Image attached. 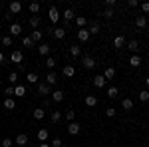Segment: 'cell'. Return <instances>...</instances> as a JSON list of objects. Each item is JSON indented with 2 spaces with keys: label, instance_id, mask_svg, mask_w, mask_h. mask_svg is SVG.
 <instances>
[{
  "label": "cell",
  "instance_id": "db71d44e",
  "mask_svg": "<svg viewBox=\"0 0 149 147\" xmlns=\"http://www.w3.org/2000/svg\"><path fill=\"white\" fill-rule=\"evenodd\" d=\"M145 86H147V88H149V76H147V78H145Z\"/></svg>",
  "mask_w": 149,
  "mask_h": 147
},
{
  "label": "cell",
  "instance_id": "d590c367",
  "mask_svg": "<svg viewBox=\"0 0 149 147\" xmlns=\"http://www.w3.org/2000/svg\"><path fill=\"white\" fill-rule=\"evenodd\" d=\"M137 98H139V102H149V91L147 90H141Z\"/></svg>",
  "mask_w": 149,
  "mask_h": 147
},
{
  "label": "cell",
  "instance_id": "6da1fadb",
  "mask_svg": "<svg viewBox=\"0 0 149 147\" xmlns=\"http://www.w3.org/2000/svg\"><path fill=\"white\" fill-rule=\"evenodd\" d=\"M38 93L40 95H52V86H48L46 82L38 84Z\"/></svg>",
  "mask_w": 149,
  "mask_h": 147
},
{
  "label": "cell",
  "instance_id": "74e56055",
  "mask_svg": "<svg viewBox=\"0 0 149 147\" xmlns=\"http://www.w3.org/2000/svg\"><path fill=\"white\" fill-rule=\"evenodd\" d=\"M70 54H72L74 58H78V56H80V46H76V44L70 46Z\"/></svg>",
  "mask_w": 149,
  "mask_h": 147
},
{
  "label": "cell",
  "instance_id": "7bdbcfd3",
  "mask_svg": "<svg viewBox=\"0 0 149 147\" xmlns=\"http://www.w3.org/2000/svg\"><path fill=\"white\" fill-rule=\"evenodd\" d=\"M2 46H12V36H4L2 38Z\"/></svg>",
  "mask_w": 149,
  "mask_h": 147
},
{
  "label": "cell",
  "instance_id": "ab89813d",
  "mask_svg": "<svg viewBox=\"0 0 149 147\" xmlns=\"http://www.w3.org/2000/svg\"><path fill=\"white\" fill-rule=\"evenodd\" d=\"M50 147H64V141H62L60 137H56V139H52V143H50Z\"/></svg>",
  "mask_w": 149,
  "mask_h": 147
},
{
  "label": "cell",
  "instance_id": "f907efd6",
  "mask_svg": "<svg viewBox=\"0 0 149 147\" xmlns=\"http://www.w3.org/2000/svg\"><path fill=\"white\" fill-rule=\"evenodd\" d=\"M105 6H107V8H113V6H115V0H105Z\"/></svg>",
  "mask_w": 149,
  "mask_h": 147
},
{
  "label": "cell",
  "instance_id": "484cf974",
  "mask_svg": "<svg viewBox=\"0 0 149 147\" xmlns=\"http://www.w3.org/2000/svg\"><path fill=\"white\" fill-rule=\"evenodd\" d=\"M14 95H18V98H22V95H26V88L24 86H14Z\"/></svg>",
  "mask_w": 149,
  "mask_h": 147
},
{
  "label": "cell",
  "instance_id": "277c9868",
  "mask_svg": "<svg viewBox=\"0 0 149 147\" xmlns=\"http://www.w3.org/2000/svg\"><path fill=\"white\" fill-rule=\"evenodd\" d=\"M32 117H34L36 121H42V119L46 117V109H44V107H36L34 111H32Z\"/></svg>",
  "mask_w": 149,
  "mask_h": 147
},
{
  "label": "cell",
  "instance_id": "f1b7e54d",
  "mask_svg": "<svg viewBox=\"0 0 149 147\" xmlns=\"http://www.w3.org/2000/svg\"><path fill=\"white\" fill-rule=\"evenodd\" d=\"M102 76H103L105 79H113V78H115V70H113V68H105V72H103Z\"/></svg>",
  "mask_w": 149,
  "mask_h": 147
},
{
  "label": "cell",
  "instance_id": "9a60e30c",
  "mask_svg": "<svg viewBox=\"0 0 149 147\" xmlns=\"http://www.w3.org/2000/svg\"><path fill=\"white\" fill-rule=\"evenodd\" d=\"M129 66H131V68H139V66H141V58H139L137 54H133V56L129 58Z\"/></svg>",
  "mask_w": 149,
  "mask_h": 147
},
{
  "label": "cell",
  "instance_id": "f35d334b",
  "mask_svg": "<svg viewBox=\"0 0 149 147\" xmlns=\"http://www.w3.org/2000/svg\"><path fill=\"white\" fill-rule=\"evenodd\" d=\"M66 119H68L70 123H72V121L76 119V111H74V109H68V111H66Z\"/></svg>",
  "mask_w": 149,
  "mask_h": 147
},
{
  "label": "cell",
  "instance_id": "d6a6232c",
  "mask_svg": "<svg viewBox=\"0 0 149 147\" xmlns=\"http://www.w3.org/2000/svg\"><path fill=\"white\" fill-rule=\"evenodd\" d=\"M74 18H76L74 10H72V8H66V10H64V20H74Z\"/></svg>",
  "mask_w": 149,
  "mask_h": 147
},
{
  "label": "cell",
  "instance_id": "603a6c76",
  "mask_svg": "<svg viewBox=\"0 0 149 147\" xmlns=\"http://www.w3.org/2000/svg\"><path fill=\"white\" fill-rule=\"evenodd\" d=\"M86 105L88 107H95L97 105V98L95 95H86Z\"/></svg>",
  "mask_w": 149,
  "mask_h": 147
},
{
  "label": "cell",
  "instance_id": "f5cc1de1",
  "mask_svg": "<svg viewBox=\"0 0 149 147\" xmlns=\"http://www.w3.org/2000/svg\"><path fill=\"white\" fill-rule=\"evenodd\" d=\"M2 62H4V54L0 52V64H2Z\"/></svg>",
  "mask_w": 149,
  "mask_h": 147
},
{
  "label": "cell",
  "instance_id": "bcb514c9",
  "mask_svg": "<svg viewBox=\"0 0 149 147\" xmlns=\"http://www.w3.org/2000/svg\"><path fill=\"white\" fill-rule=\"evenodd\" d=\"M4 93H6L8 98H12V95H14V86H8V88L4 90Z\"/></svg>",
  "mask_w": 149,
  "mask_h": 147
},
{
  "label": "cell",
  "instance_id": "52a82bcc",
  "mask_svg": "<svg viewBox=\"0 0 149 147\" xmlns=\"http://www.w3.org/2000/svg\"><path fill=\"white\" fill-rule=\"evenodd\" d=\"M80 123H78V121H72V123L68 125V133L70 135H78V133H80Z\"/></svg>",
  "mask_w": 149,
  "mask_h": 147
},
{
  "label": "cell",
  "instance_id": "ba28073f",
  "mask_svg": "<svg viewBox=\"0 0 149 147\" xmlns=\"http://www.w3.org/2000/svg\"><path fill=\"white\" fill-rule=\"evenodd\" d=\"M10 14H20V10H22V2H18V0H14V2H10Z\"/></svg>",
  "mask_w": 149,
  "mask_h": 147
},
{
  "label": "cell",
  "instance_id": "ac0fdd59",
  "mask_svg": "<svg viewBox=\"0 0 149 147\" xmlns=\"http://www.w3.org/2000/svg\"><path fill=\"white\" fill-rule=\"evenodd\" d=\"M88 32H90V36L97 34V32H100V24L97 22H88Z\"/></svg>",
  "mask_w": 149,
  "mask_h": 147
},
{
  "label": "cell",
  "instance_id": "836d02e7",
  "mask_svg": "<svg viewBox=\"0 0 149 147\" xmlns=\"http://www.w3.org/2000/svg\"><path fill=\"white\" fill-rule=\"evenodd\" d=\"M8 82H10V86H18V74L16 72L8 74Z\"/></svg>",
  "mask_w": 149,
  "mask_h": 147
},
{
  "label": "cell",
  "instance_id": "e0dca14e",
  "mask_svg": "<svg viewBox=\"0 0 149 147\" xmlns=\"http://www.w3.org/2000/svg\"><path fill=\"white\" fill-rule=\"evenodd\" d=\"M135 26H137L139 30H143V28L147 26V18H145V16H137V18H135Z\"/></svg>",
  "mask_w": 149,
  "mask_h": 147
},
{
  "label": "cell",
  "instance_id": "d4e9b609",
  "mask_svg": "<svg viewBox=\"0 0 149 147\" xmlns=\"http://www.w3.org/2000/svg\"><path fill=\"white\" fill-rule=\"evenodd\" d=\"M28 24H30V28H32V30H38V26H40V18H38V16H30Z\"/></svg>",
  "mask_w": 149,
  "mask_h": 147
},
{
  "label": "cell",
  "instance_id": "f6af8a7d",
  "mask_svg": "<svg viewBox=\"0 0 149 147\" xmlns=\"http://www.w3.org/2000/svg\"><path fill=\"white\" fill-rule=\"evenodd\" d=\"M115 113L117 111H115L113 107H107V109H105V115H107V117H115Z\"/></svg>",
  "mask_w": 149,
  "mask_h": 147
},
{
  "label": "cell",
  "instance_id": "2e32d148",
  "mask_svg": "<svg viewBox=\"0 0 149 147\" xmlns=\"http://www.w3.org/2000/svg\"><path fill=\"white\" fill-rule=\"evenodd\" d=\"M123 46H125V38H123V36H115L113 38V48L119 50V48H123Z\"/></svg>",
  "mask_w": 149,
  "mask_h": 147
},
{
  "label": "cell",
  "instance_id": "1f68e13d",
  "mask_svg": "<svg viewBox=\"0 0 149 147\" xmlns=\"http://www.w3.org/2000/svg\"><path fill=\"white\" fill-rule=\"evenodd\" d=\"M4 107H6V109H14V107H16L14 98H6V100H4Z\"/></svg>",
  "mask_w": 149,
  "mask_h": 147
},
{
  "label": "cell",
  "instance_id": "7402d4cb",
  "mask_svg": "<svg viewBox=\"0 0 149 147\" xmlns=\"http://www.w3.org/2000/svg\"><path fill=\"white\" fill-rule=\"evenodd\" d=\"M54 38L56 40H64L66 38V28H56L54 30Z\"/></svg>",
  "mask_w": 149,
  "mask_h": 147
},
{
  "label": "cell",
  "instance_id": "7c38bea8",
  "mask_svg": "<svg viewBox=\"0 0 149 147\" xmlns=\"http://www.w3.org/2000/svg\"><path fill=\"white\" fill-rule=\"evenodd\" d=\"M105 84H107V79L103 78V76H95L93 78V86L95 88H105Z\"/></svg>",
  "mask_w": 149,
  "mask_h": 147
},
{
  "label": "cell",
  "instance_id": "60d3db41",
  "mask_svg": "<svg viewBox=\"0 0 149 147\" xmlns=\"http://www.w3.org/2000/svg\"><path fill=\"white\" fill-rule=\"evenodd\" d=\"M50 117H52V121H54V123H58V121L62 119V113H60V111H52V115H50Z\"/></svg>",
  "mask_w": 149,
  "mask_h": 147
},
{
  "label": "cell",
  "instance_id": "681fc988",
  "mask_svg": "<svg viewBox=\"0 0 149 147\" xmlns=\"http://www.w3.org/2000/svg\"><path fill=\"white\" fill-rule=\"evenodd\" d=\"M127 6H129V8H137L139 2H137V0H129V2H127Z\"/></svg>",
  "mask_w": 149,
  "mask_h": 147
},
{
  "label": "cell",
  "instance_id": "4dcf8cb0",
  "mask_svg": "<svg viewBox=\"0 0 149 147\" xmlns=\"http://www.w3.org/2000/svg\"><path fill=\"white\" fill-rule=\"evenodd\" d=\"M117 93H119V90H117L115 86H109V88H107V98L113 100V98H117Z\"/></svg>",
  "mask_w": 149,
  "mask_h": 147
},
{
  "label": "cell",
  "instance_id": "ffe728a7",
  "mask_svg": "<svg viewBox=\"0 0 149 147\" xmlns=\"http://www.w3.org/2000/svg\"><path fill=\"white\" fill-rule=\"evenodd\" d=\"M62 74H64V76H66V78H72V76H74V74H76V68H74V66H64V70H62Z\"/></svg>",
  "mask_w": 149,
  "mask_h": 147
},
{
  "label": "cell",
  "instance_id": "7a4b0ae2",
  "mask_svg": "<svg viewBox=\"0 0 149 147\" xmlns=\"http://www.w3.org/2000/svg\"><path fill=\"white\" fill-rule=\"evenodd\" d=\"M22 60H24V56H22V52H20V50H14V52L10 54V62H12V64H18V66H20V64H22Z\"/></svg>",
  "mask_w": 149,
  "mask_h": 147
},
{
  "label": "cell",
  "instance_id": "d6986e66",
  "mask_svg": "<svg viewBox=\"0 0 149 147\" xmlns=\"http://www.w3.org/2000/svg\"><path fill=\"white\" fill-rule=\"evenodd\" d=\"M76 26H78V30L86 28V26H88V20H86V16H76Z\"/></svg>",
  "mask_w": 149,
  "mask_h": 147
},
{
  "label": "cell",
  "instance_id": "3957f363",
  "mask_svg": "<svg viewBox=\"0 0 149 147\" xmlns=\"http://www.w3.org/2000/svg\"><path fill=\"white\" fill-rule=\"evenodd\" d=\"M8 32H10L12 38H14V36H20V34H22V26H20L18 22H12L10 28H8Z\"/></svg>",
  "mask_w": 149,
  "mask_h": 147
},
{
  "label": "cell",
  "instance_id": "ee69618b",
  "mask_svg": "<svg viewBox=\"0 0 149 147\" xmlns=\"http://www.w3.org/2000/svg\"><path fill=\"white\" fill-rule=\"evenodd\" d=\"M54 66H56V60H54V58H48V60H46V68L52 70Z\"/></svg>",
  "mask_w": 149,
  "mask_h": 147
},
{
  "label": "cell",
  "instance_id": "44dd1931",
  "mask_svg": "<svg viewBox=\"0 0 149 147\" xmlns=\"http://www.w3.org/2000/svg\"><path fill=\"white\" fill-rule=\"evenodd\" d=\"M127 50L135 54V52L139 50V42H137V40H129V42H127Z\"/></svg>",
  "mask_w": 149,
  "mask_h": 147
},
{
  "label": "cell",
  "instance_id": "7dc6e473",
  "mask_svg": "<svg viewBox=\"0 0 149 147\" xmlns=\"http://www.w3.org/2000/svg\"><path fill=\"white\" fill-rule=\"evenodd\" d=\"M103 16H105V18H113V10H111V8H105V10H103Z\"/></svg>",
  "mask_w": 149,
  "mask_h": 147
},
{
  "label": "cell",
  "instance_id": "83f0119b",
  "mask_svg": "<svg viewBox=\"0 0 149 147\" xmlns=\"http://www.w3.org/2000/svg\"><path fill=\"white\" fill-rule=\"evenodd\" d=\"M30 38H32V42H34V44H36V42H42V38H44V34H42L40 30H34Z\"/></svg>",
  "mask_w": 149,
  "mask_h": 147
},
{
  "label": "cell",
  "instance_id": "816d5d0a",
  "mask_svg": "<svg viewBox=\"0 0 149 147\" xmlns=\"http://www.w3.org/2000/svg\"><path fill=\"white\" fill-rule=\"evenodd\" d=\"M38 147H50V143H40Z\"/></svg>",
  "mask_w": 149,
  "mask_h": 147
},
{
  "label": "cell",
  "instance_id": "8d00e7d4",
  "mask_svg": "<svg viewBox=\"0 0 149 147\" xmlns=\"http://www.w3.org/2000/svg\"><path fill=\"white\" fill-rule=\"evenodd\" d=\"M22 44H24V48H34V42H32V38H30V36L22 38Z\"/></svg>",
  "mask_w": 149,
  "mask_h": 147
},
{
  "label": "cell",
  "instance_id": "30bf717a",
  "mask_svg": "<svg viewBox=\"0 0 149 147\" xmlns=\"http://www.w3.org/2000/svg\"><path fill=\"white\" fill-rule=\"evenodd\" d=\"M78 40H80V42H88V40H90V32H88V28L78 30Z\"/></svg>",
  "mask_w": 149,
  "mask_h": 147
},
{
  "label": "cell",
  "instance_id": "5b68a950",
  "mask_svg": "<svg viewBox=\"0 0 149 147\" xmlns=\"http://www.w3.org/2000/svg\"><path fill=\"white\" fill-rule=\"evenodd\" d=\"M48 18H50V22H54V24H56L58 20H60V12H58L56 6H52V8L48 10Z\"/></svg>",
  "mask_w": 149,
  "mask_h": 147
},
{
  "label": "cell",
  "instance_id": "4316f807",
  "mask_svg": "<svg viewBox=\"0 0 149 147\" xmlns=\"http://www.w3.org/2000/svg\"><path fill=\"white\" fill-rule=\"evenodd\" d=\"M121 107H123V109H127V111H129V109H133V100H129V98L121 100Z\"/></svg>",
  "mask_w": 149,
  "mask_h": 147
},
{
  "label": "cell",
  "instance_id": "4fadbf2b",
  "mask_svg": "<svg viewBox=\"0 0 149 147\" xmlns=\"http://www.w3.org/2000/svg\"><path fill=\"white\" fill-rule=\"evenodd\" d=\"M26 82H28V84H38L40 78H38L36 72H28V74H26Z\"/></svg>",
  "mask_w": 149,
  "mask_h": 147
},
{
  "label": "cell",
  "instance_id": "c3c4849f",
  "mask_svg": "<svg viewBox=\"0 0 149 147\" xmlns=\"http://www.w3.org/2000/svg\"><path fill=\"white\" fill-rule=\"evenodd\" d=\"M139 6H141L143 14H149V2H143V4H139Z\"/></svg>",
  "mask_w": 149,
  "mask_h": 147
},
{
  "label": "cell",
  "instance_id": "8fae6325",
  "mask_svg": "<svg viewBox=\"0 0 149 147\" xmlns=\"http://www.w3.org/2000/svg\"><path fill=\"white\" fill-rule=\"evenodd\" d=\"M52 102H56V103L64 102V91L62 90H54L52 91Z\"/></svg>",
  "mask_w": 149,
  "mask_h": 147
},
{
  "label": "cell",
  "instance_id": "8992f818",
  "mask_svg": "<svg viewBox=\"0 0 149 147\" xmlns=\"http://www.w3.org/2000/svg\"><path fill=\"white\" fill-rule=\"evenodd\" d=\"M81 64H84V68H86V70H93V68H95V60H93L92 56H84Z\"/></svg>",
  "mask_w": 149,
  "mask_h": 147
},
{
  "label": "cell",
  "instance_id": "9c48e42d",
  "mask_svg": "<svg viewBox=\"0 0 149 147\" xmlns=\"http://www.w3.org/2000/svg\"><path fill=\"white\" fill-rule=\"evenodd\" d=\"M50 52H52V46L50 44H40L38 46V54H40V56H48Z\"/></svg>",
  "mask_w": 149,
  "mask_h": 147
},
{
  "label": "cell",
  "instance_id": "cb8c5ba5",
  "mask_svg": "<svg viewBox=\"0 0 149 147\" xmlns=\"http://www.w3.org/2000/svg\"><path fill=\"white\" fill-rule=\"evenodd\" d=\"M56 82H58V76L54 74V72H48V76H46V84H48V86H54Z\"/></svg>",
  "mask_w": 149,
  "mask_h": 147
},
{
  "label": "cell",
  "instance_id": "f546056e",
  "mask_svg": "<svg viewBox=\"0 0 149 147\" xmlns=\"http://www.w3.org/2000/svg\"><path fill=\"white\" fill-rule=\"evenodd\" d=\"M28 8H30V14L36 16V14L40 12V4H38V2H30V6H28Z\"/></svg>",
  "mask_w": 149,
  "mask_h": 147
},
{
  "label": "cell",
  "instance_id": "5bb4252c",
  "mask_svg": "<svg viewBox=\"0 0 149 147\" xmlns=\"http://www.w3.org/2000/svg\"><path fill=\"white\" fill-rule=\"evenodd\" d=\"M16 145H20V147H24L26 143H28V135L26 133H20V135H16V141H14Z\"/></svg>",
  "mask_w": 149,
  "mask_h": 147
},
{
  "label": "cell",
  "instance_id": "e575fe53",
  "mask_svg": "<svg viewBox=\"0 0 149 147\" xmlns=\"http://www.w3.org/2000/svg\"><path fill=\"white\" fill-rule=\"evenodd\" d=\"M38 139H40L42 143H46L48 141V129H40V131H38Z\"/></svg>",
  "mask_w": 149,
  "mask_h": 147
},
{
  "label": "cell",
  "instance_id": "b9f144b4",
  "mask_svg": "<svg viewBox=\"0 0 149 147\" xmlns=\"http://www.w3.org/2000/svg\"><path fill=\"white\" fill-rule=\"evenodd\" d=\"M14 145V141H12L10 137H4V139H2V147H12Z\"/></svg>",
  "mask_w": 149,
  "mask_h": 147
}]
</instances>
